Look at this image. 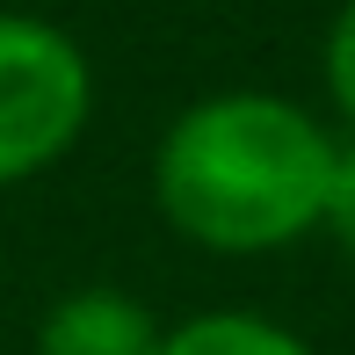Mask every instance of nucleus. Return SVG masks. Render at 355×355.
Returning <instances> with one entry per match:
<instances>
[{
    "mask_svg": "<svg viewBox=\"0 0 355 355\" xmlns=\"http://www.w3.org/2000/svg\"><path fill=\"white\" fill-rule=\"evenodd\" d=\"M334 182V145L304 109L276 94L196 102L159 138V211L211 254H268L319 225Z\"/></svg>",
    "mask_w": 355,
    "mask_h": 355,
    "instance_id": "obj_1",
    "label": "nucleus"
},
{
    "mask_svg": "<svg viewBox=\"0 0 355 355\" xmlns=\"http://www.w3.org/2000/svg\"><path fill=\"white\" fill-rule=\"evenodd\" d=\"M87 123V58L66 29L0 15V182L44 174Z\"/></svg>",
    "mask_w": 355,
    "mask_h": 355,
    "instance_id": "obj_2",
    "label": "nucleus"
},
{
    "mask_svg": "<svg viewBox=\"0 0 355 355\" xmlns=\"http://www.w3.org/2000/svg\"><path fill=\"white\" fill-rule=\"evenodd\" d=\"M167 334L123 290H73L44 312L37 327V355H159Z\"/></svg>",
    "mask_w": 355,
    "mask_h": 355,
    "instance_id": "obj_3",
    "label": "nucleus"
},
{
    "mask_svg": "<svg viewBox=\"0 0 355 355\" xmlns=\"http://www.w3.org/2000/svg\"><path fill=\"white\" fill-rule=\"evenodd\" d=\"M159 355H312L297 334L268 327V319H247V312H203L189 327L167 334Z\"/></svg>",
    "mask_w": 355,
    "mask_h": 355,
    "instance_id": "obj_4",
    "label": "nucleus"
},
{
    "mask_svg": "<svg viewBox=\"0 0 355 355\" xmlns=\"http://www.w3.org/2000/svg\"><path fill=\"white\" fill-rule=\"evenodd\" d=\"M319 225L355 254V145L334 153V182H327V211H319Z\"/></svg>",
    "mask_w": 355,
    "mask_h": 355,
    "instance_id": "obj_5",
    "label": "nucleus"
},
{
    "mask_svg": "<svg viewBox=\"0 0 355 355\" xmlns=\"http://www.w3.org/2000/svg\"><path fill=\"white\" fill-rule=\"evenodd\" d=\"M327 80H334V102L355 116V0L341 8V22H334V44H327Z\"/></svg>",
    "mask_w": 355,
    "mask_h": 355,
    "instance_id": "obj_6",
    "label": "nucleus"
}]
</instances>
